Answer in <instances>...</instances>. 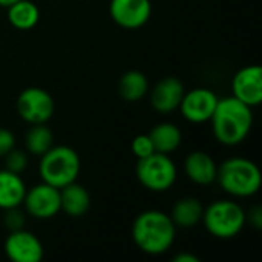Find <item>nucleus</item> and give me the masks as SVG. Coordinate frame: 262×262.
<instances>
[{
	"instance_id": "4",
	"label": "nucleus",
	"mask_w": 262,
	"mask_h": 262,
	"mask_svg": "<svg viewBox=\"0 0 262 262\" xmlns=\"http://www.w3.org/2000/svg\"><path fill=\"white\" fill-rule=\"evenodd\" d=\"M81 161L78 154L69 146H52L40 157L38 173L43 183L61 189L77 180Z\"/></svg>"
},
{
	"instance_id": "13",
	"label": "nucleus",
	"mask_w": 262,
	"mask_h": 262,
	"mask_svg": "<svg viewBox=\"0 0 262 262\" xmlns=\"http://www.w3.org/2000/svg\"><path fill=\"white\" fill-rule=\"evenodd\" d=\"M184 92V84L180 78L166 77L154 86L150 94V103L155 111L161 114H170L180 107Z\"/></svg>"
},
{
	"instance_id": "20",
	"label": "nucleus",
	"mask_w": 262,
	"mask_h": 262,
	"mask_svg": "<svg viewBox=\"0 0 262 262\" xmlns=\"http://www.w3.org/2000/svg\"><path fill=\"white\" fill-rule=\"evenodd\" d=\"M149 91V81L140 71H127L121 75L118 83V92L126 101H138Z\"/></svg>"
},
{
	"instance_id": "12",
	"label": "nucleus",
	"mask_w": 262,
	"mask_h": 262,
	"mask_svg": "<svg viewBox=\"0 0 262 262\" xmlns=\"http://www.w3.org/2000/svg\"><path fill=\"white\" fill-rule=\"evenodd\" d=\"M232 97L250 107L262 103V69L258 64L239 69L232 80Z\"/></svg>"
},
{
	"instance_id": "19",
	"label": "nucleus",
	"mask_w": 262,
	"mask_h": 262,
	"mask_svg": "<svg viewBox=\"0 0 262 262\" xmlns=\"http://www.w3.org/2000/svg\"><path fill=\"white\" fill-rule=\"evenodd\" d=\"M8 9V20L9 23L20 31H29L37 26L40 20V9L31 0H18L12 3Z\"/></svg>"
},
{
	"instance_id": "3",
	"label": "nucleus",
	"mask_w": 262,
	"mask_h": 262,
	"mask_svg": "<svg viewBox=\"0 0 262 262\" xmlns=\"http://www.w3.org/2000/svg\"><path fill=\"white\" fill-rule=\"evenodd\" d=\"M216 181L226 193L236 198H249L259 192L262 175L252 160L233 157L218 167Z\"/></svg>"
},
{
	"instance_id": "11",
	"label": "nucleus",
	"mask_w": 262,
	"mask_h": 262,
	"mask_svg": "<svg viewBox=\"0 0 262 262\" xmlns=\"http://www.w3.org/2000/svg\"><path fill=\"white\" fill-rule=\"evenodd\" d=\"M5 253L12 262H40L45 249L34 233L20 229L9 232L5 241Z\"/></svg>"
},
{
	"instance_id": "16",
	"label": "nucleus",
	"mask_w": 262,
	"mask_h": 262,
	"mask_svg": "<svg viewBox=\"0 0 262 262\" xmlns=\"http://www.w3.org/2000/svg\"><path fill=\"white\" fill-rule=\"evenodd\" d=\"M26 193V186L20 178V173L11 170H0V209L8 210L20 207Z\"/></svg>"
},
{
	"instance_id": "8",
	"label": "nucleus",
	"mask_w": 262,
	"mask_h": 262,
	"mask_svg": "<svg viewBox=\"0 0 262 262\" xmlns=\"http://www.w3.org/2000/svg\"><path fill=\"white\" fill-rule=\"evenodd\" d=\"M25 210L37 220H51L54 218L60 209V189L48 184L40 183L29 190L26 189L23 198Z\"/></svg>"
},
{
	"instance_id": "2",
	"label": "nucleus",
	"mask_w": 262,
	"mask_h": 262,
	"mask_svg": "<svg viewBox=\"0 0 262 262\" xmlns=\"http://www.w3.org/2000/svg\"><path fill=\"white\" fill-rule=\"evenodd\" d=\"M177 227L169 215L161 210H146L132 224V239L146 255L166 253L175 241Z\"/></svg>"
},
{
	"instance_id": "1",
	"label": "nucleus",
	"mask_w": 262,
	"mask_h": 262,
	"mask_svg": "<svg viewBox=\"0 0 262 262\" xmlns=\"http://www.w3.org/2000/svg\"><path fill=\"white\" fill-rule=\"evenodd\" d=\"M215 138L224 146H238L252 130L253 112L235 97L218 100L215 112L210 118Z\"/></svg>"
},
{
	"instance_id": "27",
	"label": "nucleus",
	"mask_w": 262,
	"mask_h": 262,
	"mask_svg": "<svg viewBox=\"0 0 262 262\" xmlns=\"http://www.w3.org/2000/svg\"><path fill=\"white\" fill-rule=\"evenodd\" d=\"M173 262H200V258H196L192 253L183 252V253H178V255L173 256Z\"/></svg>"
},
{
	"instance_id": "17",
	"label": "nucleus",
	"mask_w": 262,
	"mask_h": 262,
	"mask_svg": "<svg viewBox=\"0 0 262 262\" xmlns=\"http://www.w3.org/2000/svg\"><path fill=\"white\" fill-rule=\"evenodd\" d=\"M203 213H204V206L201 204V201L193 196H186L181 198L178 203H175L169 216L173 221L175 227L192 229L201 223Z\"/></svg>"
},
{
	"instance_id": "9",
	"label": "nucleus",
	"mask_w": 262,
	"mask_h": 262,
	"mask_svg": "<svg viewBox=\"0 0 262 262\" xmlns=\"http://www.w3.org/2000/svg\"><path fill=\"white\" fill-rule=\"evenodd\" d=\"M218 100L220 98L213 91L206 88H196L189 92H184L178 109L181 111L184 120L200 124L210 121Z\"/></svg>"
},
{
	"instance_id": "10",
	"label": "nucleus",
	"mask_w": 262,
	"mask_h": 262,
	"mask_svg": "<svg viewBox=\"0 0 262 262\" xmlns=\"http://www.w3.org/2000/svg\"><path fill=\"white\" fill-rule=\"evenodd\" d=\"M109 14L124 29H140L152 15L150 0H111Z\"/></svg>"
},
{
	"instance_id": "25",
	"label": "nucleus",
	"mask_w": 262,
	"mask_h": 262,
	"mask_svg": "<svg viewBox=\"0 0 262 262\" xmlns=\"http://www.w3.org/2000/svg\"><path fill=\"white\" fill-rule=\"evenodd\" d=\"M15 147V137L11 130L0 127V158Z\"/></svg>"
},
{
	"instance_id": "6",
	"label": "nucleus",
	"mask_w": 262,
	"mask_h": 262,
	"mask_svg": "<svg viewBox=\"0 0 262 262\" xmlns=\"http://www.w3.org/2000/svg\"><path fill=\"white\" fill-rule=\"evenodd\" d=\"M137 178L150 192H166L177 181V166L169 155L154 152L138 160Z\"/></svg>"
},
{
	"instance_id": "28",
	"label": "nucleus",
	"mask_w": 262,
	"mask_h": 262,
	"mask_svg": "<svg viewBox=\"0 0 262 262\" xmlns=\"http://www.w3.org/2000/svg\"><path fill=\"white\" fill-rule=\"evenodd\" d=\"M15 2H18V0H0V6L2 8H8V6H11Z\"/></svg>"
},
{
	"instance_id": "23",
	"label": "nucleus",
	"mask_w": 262,
	"mask_h": 262,
	"mask_svg": "<svg viewBox=\"0 0 262 262\" xmlns=\"http://www.w3.org/2000/svg\"><path fill=\"white\" fill-rule=\"evenodd\" d=\"M132 152L138 160L152 155L155 152V149H154V144H152L149 135H137L132 141Z\"/></svg>"
},
{
	"instance_id": "15",
	"label": "nucleus",
	"mask_w": 262,
	"mask_h": 262,
	"mask_svg": "<svg viewBox=\"0 0 262 262\" xmlns=\"http://www.w3.org/2000/svg\"><path fill=\"white\" fill-rule=\"evenodd\" d=\"M60 209L72 216L80 218L88 213L91 209V195L89 192L75 181L60 189Z\"/></svg>"
},
{
	"instance_id": "22",
	"label": "nucleus",
	"mask_w": 262,
	"mask_h": 262,
	"mask_svg": "<svg viewBox=\"0 0 262 262\" xmlns=\"http://www.w3.org/2000/svg\"><path fill=\"white\" fill-rule=\"evenodd\" d=\"M3 158H5V169L11 170L14 173H21L28 166L26 152L20 150V149H15V147L12 150H9Z\"/></svg>"
},
{
	"instance_id": "21",
	"label": "nucleus",
	"mask_w": 262,
	"mask_h": 262,
	"mask_svg": "<svg viewBox=\"0 0 262 262\" xmlns=\"http://www.w3.org/2000/svg\"><path fill=\"white\" fill-rule=\"evenodd\" d=\"M54 146L52 130L43 124H32V127L25 135V147L31 155L41 157Z\"/></svg>"
},
{
	"instance_id": "18",
	"label": "nucleus",
	"mask_w": 262,
	"mask_h": 262,
	"mask_svg": "<svg viewBox=\"0 0 262 262\" xmlns=\"http://www.w3.org/2000/svg\"><path fill=\"white\" fill-rule=\"evenodd\" d=\"M147 135L154 144L155 152L166 155L177 150L183 141V134L180 127L173 123H160L155 127H152V130Z\"/></svg>"
},
{
	"instance_id": "5",
	"label": "nucleus",
	"mask_w": 262,
	"mask_h": 262,
	"mask_svg": "<svg viewBox=\"0 0 262 262\" xmlns=\"http://www.w3.org/2000/svg\"><path fill=\"white\" fill-rule=\"evenodd\" d=\"M201 221L212 236L229 239L241 233L247 216L238 203L230 200H218L204 209Z\"/></svg>"
},
{
	"instance_id": "24",
	"label": "nucleus",
	"mask_w": 262,
	"mask_h": 262,
	"mask_svg": "<svg viewBox=\"0 0 262 262\" xmlns=\"http://www.w3.org/2000/svg\"><path fill=\"white\" fill-rule=\"evenodd\" d=\"M5 212H6V213H5L3 223H5V226L8 227L9 232L23 229V226H25V215H23L21 210H18V207L8 209V210H5Z\"/></svg>"
},
{
	"instance_id": "14",
	"label": "nucleus",
	"mask_w": 262,
	"mask_h": 262,
	"mask_svg": "<svg viewBox=\"0 0 262 262\" xmlns=\"http://www.w3.org/2000/svg\"><path fill=\"white\" fill-rule=\"evenodd\" d=\"M184 172L190 181L198 186H210L216 181L218 166L215 160L201 150L189 154L184 160Z\"/></svg>"
},
{
	"instance_id": "26",
	"label": "nucleus",
	"mask_w": 262,
	"mask_h": 262,
	"mask_svg": "<svg viewBox=\"0 0 262 262\" xmlns=\"http://www.w3.org/2000/svg\"><path fill=\"white\" fill-rule=\"evenodd\" d=\"M250 223L256 227L261 229L262 227V209L261 207H253L250 212Z\"/></svg>"
},
{
	"instance_id": "7",
	"label": "nucleus",
	"mask_w": 262,
	"mask_h": 262,
	"mask_svg": "<svg viewBox=\"0 0 262 262\" xmlns=\"http://www.w3.org/2000/svg\"><path fill=\"white\" fill-rule=\"evenodd\" d=\"M17 112L28 124H43L49 121L55 111L51 94L41 88H26L20 92L15 103Z\"/></svg>"
}]
</instances>
